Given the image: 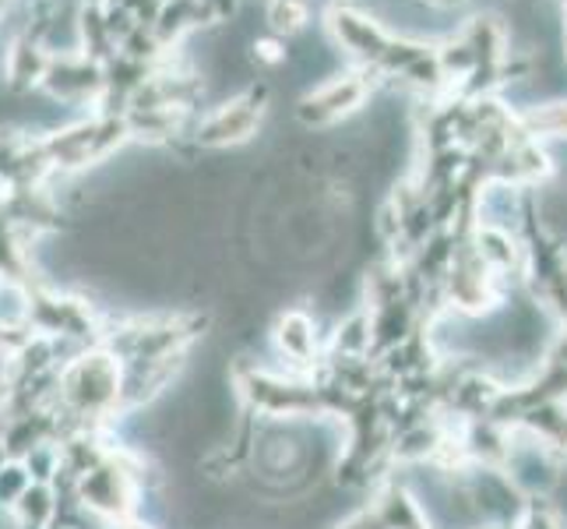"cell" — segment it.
<instances>
[{
  "label": "cell",
  "mask_w": 567,
  "mask_h": 529,
  "mask_svg": "<svg viewBox=\"0 0 567 529\" xmlns=\"http://www.w3.org/2000/svg\"><path fill=\"white\" fill-rule=\"evenodd\" d=\"M124 396V364L106 346H85L56 375V417H68V430L103 427L113 414H121Z\"/></svg>",
  "instance_id": "obj_1"
},
{
  "label": "cell",
  "mask_w": 567,
  "mask_h": 529,
  "mask_svg": "<svg viewBox=\"0 0 567 529\" xmlns=\"http://www.w3.org/2000/svg\"><path fill=\"white\" fill-rule=\"evenodd\" d=\"M142 469L145 462L138 456L124 452V448H110V456L100 466L74 480V498L82 501L85 512L121 526L134 519V508H138Z\"/></svg>",
  "instance_id": "obj_2"
},
{
  "label": "cell",
  "mask_w": 567,
  "mask_h": 529,
  "mask_svg": "<svg viewBox=\"0 0 567 529\" xmlns=\"http://www.w3.org/2000/svg\"><path fill=\"white\" fill-rule=\"evenodd\" d=\"M237 388L247 399V406L258 409L261 417L297 420V417L328 414L324 388L300 382V378H282V375H271V370H244Z\"/></svg>",
  "instance_id": "obj_3"
},
{
  "label": "cell",
  "mask_w": 567,
  "mask_h": 529,
  "mask_svg": "<svg viewBox=\"0 0 567 529\" xmlns=\"http://www.w3.org/2000/svg\"><path fill=\"white\" fill-rule=\"evenodd\" d=\"M328 32L336 39V47L353 61L360 71L363 68H381L384 57L395 47V35L384 32L374 18H367L363 11L349 8V4H336L328 11Z\"/></svg>",
  "instance_id": "obj_4"
},
{
  "label": "cell",
  "mask_w": 567,
  "mask_h": 529,
  "mask_svg": "<svg viewBox=\"0 0 567 529\" xmlns=\"http://www.w3.org/2000/svg\"><path fill=\"white\" fill-rule=\"evenodd\" d=\"M367 95H370V78L363 71L331 74L328 82H321L318 89H310L303 95L300 106H297V116L307 128L339 124L349 113H357L367 103Z\"/></svg>",
  "instance_id": "obj_5"
},
{
  "label": "cell",
  "mask_w": 567,
  "mask_h": 529,
  "mask_svg": "<svg viewBox=\"0 0 567 529\" xmlns=\"http://www.w3.org/2000/svg\"><path fill=\"white\" fill-rule=\"evenodd\" d=\"M444 286H447V304L465 311V315H486V311L501 301L497 272H491L483 265V258L473 251V244H465V251L452 258Z\"/></svg>",
  "instance_id": "obj_6"
},
{
  "label": "cell",
  "mask_w": 567,
  "mask_h": 529,
  "mask_svg": "<svg viewBox=\"0 0 567 529\" xmlns=\"http://www.w3.org/2000/svg\"><path fill=\"white\" fill-rule=\"evenodd\" d=\"M261 116H265V95L247 92V95H237V100H229L223 106H215L208 116H202L194 139L208 149L240 145V142L254 139V131L261 128Z\"/></svg>",
  "instance_id": "obj_7"
},
{
  "label": "cell",
  "mask_w": 567,
  "mask_h": 529,
  "mask_svg": "<svg viewBox=\"0 0 567 529\" xmlns=\"http://www.w3.org/2000/svg\"><path fill=\"white\" fill-rule=\"evenodd\" d=\"M131 134V128L124 121H100V124H85V128H74V131H64L61 139L50 142V155L56 166H89L95 160H103L110 155L116 145Z\"/></svg>",
  "instance_id": "obj_8"
},
{
  "label": "cell",
  "mask_w": 567,
  "mask_h": 529,
  "mask_svg": "<svg viewBox=\"0 0 567 529\" xmlns=\"http://www.w3.org/2000/svg\"><path fill=\"white\" fill-rule=\"evenodd\" d=\"M462 445L468 462H483L491 469H504L512 462V427L494 420V417H476L468 420V427L462 430Z\"/></svg>",
  "instance_id": "obj_9"
},
{
  "label": "cell",
  "mask_w": 567,
  "mask_h": 529,
  "mask_svg": "<svg viewBox=\"0 0 567 529\" xmlns=\"http://www.w3.org/2000/svg\"><path fill=\"white\" fill-rule=\"evenodd\" d=\"M276 346L282 357L300 367V370H315L318 364V328H315V318L307 315V311L292 307L286 315L276 322Z\"/></svg>",
  "instance_id": "obj_10"
},
{
  "label": "cell",
  "mask_w": 567,
  "mask_h": 529,
  "mask_svg": "<svg viewBox=\"0 0 567 529\" xmlns=\"http://www.w3.org/2000/svg\"><path fill=\"white\" fill-rule=\"evenodd\" d=\"M473 251L480 254L486 268L497 272V276H507L512 268H518V247L504 226H494V223L476 226L473 230Z\"/></svg>",
  "instance_id": "obj_11"
},
{
  "label": "cell",
  "mask_w": 567,
  "mask_h": 529,
  "mask_svg": "<svg viewBox=\"0 0 567 529\" xmlns=\"http://www.w3.org/2000/svg\"><path fill=\"white\" fill-rule=\"evenodd\" d=\"M374 512L384 522V529H430L420 501L409 495L405 487H399V484L384 487V491L378 495Z\"/></svg>",
  "instance_id": "obj_12"
},
{
  "label": "cell",
  "mask_w": 567,
  "mask_h": 529,
  "mask_svg": "<svg viewBox=\"0 0 567 529\" xmlns=\"http://www.w3.org/2000/svg\"><path fill=\"white\" fill-rule=\"evenodd\" d=\"M14 519V529H50L56 519V491L53 484L32 480V487L14 501V508L8 512Z\"/></svg>",
  "instance_id": "obj_13"
},
{
  "label": "cell",
  "mask_w": 567,
  "mask_h": 529,
  "mask_svg": "<svg viewBox=\"0 0 567 529\" xmlns=\"http://www.w3.org/2000/svg\"><path fill=\"white\" fill-rule=\"evenodd\" d=\"M518 121H522L525 134L536 139V142L539 139H567V100L522 110Z\"/></svg>",
  "instance_id": "obj_14"
},
{
  "label": "cell",
  "mask_w": 567,
  "mask_h": 529,
  "mask_svg": "<svg viewBox=\"0 0 567 529\" xmlns=\"http://www.w3.org/2000/svg\"><path fill=\"white\" fill-rule=\"evenodd\" d=\"M29 487H32V474L22 459H8L0 466V508H4V512H11L14 501L22 498Z\"/></svg>",
  "instance_id": "obj_15"
},
{
  "label": "cell",
  "mask_w": 567,
  "mask_h": 529,
  "mask_svg": "<svg viewBox=\"0 0 567 529\" xmlns=\"http://www.w3.org/2000/svg\"><path fill=\"white\" fill-rule=\"evenodd\" d=\"M307 0H271V11H268V22L276 32L282 35H292V32H300L307 26Z\"/></svg>",
  "instance_id": "obj_16"
},
{
  "label": "cell",
  "mask_w": 567,
  "mask_h": 529,
  "mask_svg": "<svg viewBox=\"0 0 567 529\" xmlns=\"http://www.w3.org/2000/svg\"><path fill=\"white\" fill-rule=\"evenodd\" d=\"M515 529H564V526H560V519H557V512H554L550 505L539 501V498H533V501L518 512Z\"/></svg>",
  "instance_id": "obj_17"
},
{
  "label": "cell",
  "mask_w": 567,
  "mask_h": 529,
  "mask_svg": "<svg viewBox=\"0 0 567 529\" xmlns=\"http://www.w3.org/2000/svg\"><path fill=\"white\" fill-rule=\"evenodd\" d=\"M339 529H384V522L378 519L374 508H363V512H357L353 519H346Z\"/></svg>",
  "instance_id": "obj_18"
},
{
  "label": "cell",
  "mask_w": 567,
  "mask_h": 529,
  "mask_svg": "<svg viewBox=\"0 0 567 529\" xmlns=\"http://www.w3.org/2000/svg\"><path fill=\"white\" fill-rule=\"evenodd\" d=\"M254 50H258V57H265V61H271V64H276V61H282V47L279 43H258V47H254Z\"/></svg>",
  "instance_id": "obj_19"
},
{
  "label": "cell",
  "mask_w": 567,
  "mask_h": 529,
  "mask_svg": "<svg viewBox=\"0 0 567 529\" xmlns=\"http://www.w3.org/2000/svg\"><path fill=\"white\" fill-rule=\"evenodd\" d=\"M116 529H152L148 522H142V519H127V522H121Z\"/></svg>",
  "instance_id": "obj_20"
},
{
  "label": "cell",
  "mask_w": 567,
  "mask_h": 529,
  "mask_svg": "<svg viewBox=\"0 0 567 529\" xmlns=\"http://www.w3.org/2000/svg\"><path fill=\"white\" fill-rule=\"evenodd\" d=\"M50 529H71V526H64V522H53Z\"/></svg>",
  "instance_id": "obj_21"
}]
</instances>
